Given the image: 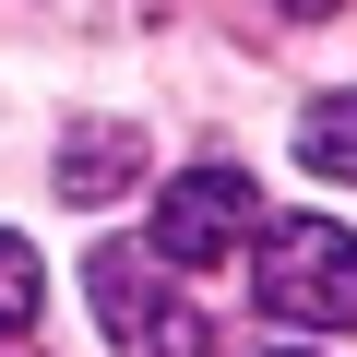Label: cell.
Wrapping results in <instances>:
<instances>
[{"label": "cell", "mask_w": 357, "mask_h": 357, "mask_svg": "<svg viewBox=\"0 0 357 357\" xmlns=\"http://www.w3.org/2000/svg\"><path fill=\"white\" fill-rule=\"evenodd\" d=\"M238 238H250V178L238 167H178L167 191H155V262L167 274H215V262H238Z\"/></svg>", "instance_id": "3957f363"}, {"label": "cell", "mask_w": 357, "mask_h": 357, "mask_svg": "<svg viewBox=\"0 0 357 357\" xmlns=\"http://www.w3.org/2000/svg\"><path fill=\"white\" fill-rule=\"evenodd\" d=\"M143 191V131L131 119H72L60 131V203H119Z\"/></svg>", "instance_id": "277c9868"}, {"label": "cell", "mask_w": 357, "mask_h": 357, "mask_svg": "<svg viewBox=\"0 0 357 357\" xmlns=\"http://www.w3.org/2000/svg\"><path fill=\"white\" fill-rule=\"evenodd\" d=\"M274 13H286V24H321V13H345V0H274Z\"/></svg>", "instance_id": "52a82bcc"}, {"label": "cell", "mask_w": 357, "mask_h": 357, "mask_svg": "<svg viewBox=\"0 0 357 357\" xmlns=\"http://www.w3.org/2000/svg\"><path fill=\"white\" fill-rule=\"evenodd\" d=\"M250 298L298 333H357V238L333 215H274L262 262H250Z\"/></svg>", "instance_id": "6da1fadb"}, {"label": "cell", "mask_w": 357, "mask_h": 357, "mask_svg": "<svg viewBox=\"0 0 357 357\" xmlns=\"http://www.w3.org/2000/svg\"><path fill=\"white\" fill-rule=\"evenodd\" d=\"M298 167L333 178V191H357V96H321V107L298 119Z\"/></svg>", "instance_id": "5b68a950"}, {"label": "cell", "mask_w": 357, "mask_h": 357, "mask_svg": "<svg viewBox=\"0 0 357 357\" xmlns=\"http://www.w3.org/2000/svg\"><path fill=\"white\" fill-rule=\"evenodd\" d=\"M286 357H310V345H286Z\"/></svg>", "instance_id": "ba28073f"}, {"label": "cell", "mask_w": 357, "mask_h": 357, "mask_svg": "<svg viewBox=\"0 0 357 357\" xmlns=\"http://www.w3.org/2000/svg\"><path fill=\"white\" fill-rule=\"evenodd\" d=\"M84 298H96V321H107L119 357H215V321H203V310H178L167 262L131 250V238H107V250L84 262Z\"/></svg>", "instance_id": "7a4b0ae2"}, {"label": "cell", "mask_w": 357, "mask_h": 357, "mask_svg": "<svg viewBox=\"0 0 357 357\" xmlns=\"http://www.w3.org/2000/svg\"><path fill=\"white\" fill-rule=\"evenodd\" d=\"M36 310H48V262H36V250H24L13 227H0V345H13V333H24Z\"/></svg>", "instance_id": "8992f818"}]
</instances>
